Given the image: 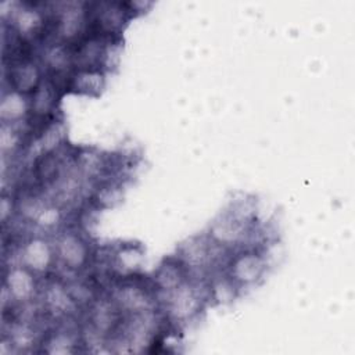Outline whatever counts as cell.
<instances>
[{"label":"cell","instance_id":"obj_1","mask_svg":"<svg viewBox=\"0 0 355 355\" xmlns=\"http://www.w3.org/2000/svg\"><path fill=\"white\" fill-rule=\"evenodd\" d=\"M222 270L240 288L257 286L268 270L266 250L261 245H241L230 250Z\"/></svg>","mask_w":355,"mask_h":355},{"label":"cell","instance_id":"obj_2","mask_svg":"<svg viewBox=\"0 0 355 355\" xmlns=\"http://www.w3.org/2000/svg\"><path fill=\"white\" fill-rule=\"evenodd\" d=\"M55 265L69 273H79L87 268L94 252L83 233L76 227L60 229L53 239Z\"/></svg>","mask_w":355,"mask_h":355},{"label":"cell","instance_id":"obj_3","mask_svg":"<svg viewBox=\"0 0 355 355\" xmlns=\"http://www.w3.org/2000/svg\"><path fill=\"white\" fill-rule=\"evenodd\" d=\"M36 275L21 263L8 266L3 283V308L10 305H31L39 294Z\"/></svg>","mask_w":355,"mask_h":355},{"label":"cell","instance_id":"obj_4","mask_svg":"<svg viewBox=\"0 0 355 355\" xmlns=\"http://www.w3.org/2000/svg\"><path fill=\"white\" fill-rule=\"evenodd\" d=\"M18 258V263L29 269L37 277L47 275L49 270L55 265L53 241H49L44 236H32L19 245Z\"/></svg>","mask_w":355,"mask_h":355},{"label":"cell","instance_id":"obj_5","mask_svg":"<svg viewBox=\"0 0 355 355\" xmlns=\"http://www.w3.org/2000/svg\"><path fill=\"white\" fill-rule=\"evenodd\" d=\"M37 297L40 298L42 311L50 318L58 320L69 318L78 306L68 288V284L61 279L47 280L46 284L39 290Z\"/></svg>","mask_w":355,"mask_h":355},{"label":"cell","instance_id":"obj_6","mask_svg":"<svg viewBox=\"0 0 355 355\" xmlns=\"http://www.w3.org/2000/svg\"><path fill=\"white\" fill-rule=\"evenodd\" d=\"M104 255V263L107 265V269L118 279H121L139 273L144 251L141 245L133 244L130 241L107 247Z\"/></svg>","mask_w":355,"mask_h":355},{"label":"cell","instance_id":"obj_7","mask_svg":"<svg viewBox=\"0 0 355 355\" xmlns=\"http://www.w3.org/2000/svg\"><path fill=\"white\" fill-rule=\"evenodd\" d=\"M190 277L191 276L189 270L184 268L180 259L176 255H171L159 262V265L151 276V280L158 297L159 294H165L175 290Z\"/></svg>","mask_w":355,"mask_h":355},{"label":"cell","instance_id":"obj_8","mask_svg":"<svg viewBox=\"0 0 355 355\" xmlns=\"http://www.w3.org/2000/svg\"><path fill=\"white\" fill-rule=\"evenodd\" d=\"M105 87V72L100 69H73L65 82L67 92L96 97Z\"/></svg>","mask_w":355,"mask_h":355},{"label":"cell","instance_id":"obj_9","mask_svg":"<svg viewBox=\"0 0 355 355\" xmlns=\"http://www.w3.org/2000/svg\"><path fill=\"white\" fill-rule=\"evenodd\" d=\"M29 97L12 89H4L0 103L1 123L18 125L26 122L31 115Z\"/></svg>","mask_w":355,"mask_h":355},{"label":"cell","instance_id":"obj_10","mask_svg":"<svg viewBox=\"0 0 355 355\" xmlns=\"http://www.w3.org/2000/svg\"><path fill=\"white\" fill-rule=\"evenodd\" d=\"M42 344L47 345L46 348L47 352L65 354V352H73L78 341L69 330H55L50 333L47 337H44V341Z\"/></svg>","mask_w":355,"mask_h":355}]
</instances>
